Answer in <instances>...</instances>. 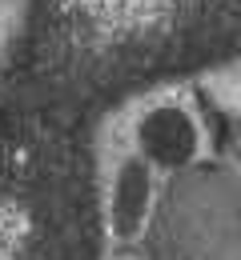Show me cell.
I'll return each instance as SVG.
<instances>
[{"instance_id":"obj_2","label":"cell","mask_w":241,"mask_h":260,"mask_svg":"<svg viewBox=\"0 0 241 260\" xmlns=\"http://www.w3.org/2000/svg\"><path fill=\"white\" fill-rule=\"evenodd\" d=\"M149 168L145 160H129L117 176V188H113V232L117 236H137V228L145 224V212H149Z\"/></svg>"},{"instance_id":"obj_1","label":"cell","mask_w":241,"mask_h":260,"mask_svg":"<svg viewBox=\"0 0 241 260\" xmlns=\"http://www.w3.org/2000/svg\"><path fill=\"white\" fill-rule=\"evenodd\" d=\"M137 140H141V156L161 168H181V164L193 160L197 152V128L193 120L181 112V108H153L137 128Z\"/></svg>"}]
</instances>
